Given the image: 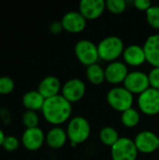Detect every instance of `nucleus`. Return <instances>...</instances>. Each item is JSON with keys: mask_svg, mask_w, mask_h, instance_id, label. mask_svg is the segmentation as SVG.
I'll use <instances>...</instances> for the list:
<instances>
[{"mask_svg": "<svg viewBox=\"0 0 159 160\" xmlns=\"http://www.w3.org/2000/svg\"><path fill=\"white\" fill-rule=\"evenodd\" d=\"M146 21L154 29H159V6H152L146 11Z\"/></svg>", "mask_w": 159, "mask_h": 160, "instance_id": "24", "label": "nucleus"}, {"mask_svg": "<svg viewBox=\"0 0 159 160\" xmlns=\"http://www.w3.org/2000/svg\"><path fill=\"white\" fill-rule=\"evenodd\" d=\"M45 137L43 130L40 128H25L22 135V144L23 147L31 152L37 151L41 148V146L45 142Z\"/></svg>", "mask_w": 159, "mask_h": 160, "instance_id": "12", "label": "nucleus"}, {"mask_svg": "<svg viewBox=\"0 0 159 160\" xmlns=\"http://www.w3.org/2000/svg\"><path fill=\"white\" fill-rule=\"evenodd\" d=\"M41 112L44 119L48 123L54 127H59L69 120L72 106L62 95H57L45 99Z\"/></svg>", "mask_w": 159, "mask_h": 160, "instance_id": "1", "label": "nucleus"}, {"mask_svg": "<svg viewBox=\"0 0 159 160\" xmlns=\"http://www.w3.org/2000/svg\"><path fill=\"white\" fill-rule=\"evenodd\" d=\"M66 131L70 143L77 145L88 140L91 134V127L86 118L75 116L69 119Z\"/></svg>", "mask_w": 159, "mask_h": 160, "instance_id": "3", "label": "nucleus"}, {"mask_svg": "<svg viewBox=\"0 0 159 160\" xmlns=\"http://www.w3.org/2000/svg\"><path fill=\"white\" fill-rule=\"evenodd\" d=\"M19 146H20V141L18 140V138L12 135L6 136L2 145V147L7 152H15L16 150H18Z\"/></svg>", "mask_w": 159, "mask_h": 160, "instance_id": "27", "label": "nucleus"}, {"mask_svg": "<svg viewBox=\"0 0 159 160\" xmlns=\"http://www.w3.org/2000/svg\"><path fill=\"white\" fill-rule=\"evenodd\" d=\"M124 63L131 67H139L146 62L143 47L138 44H131L125 48L123 52Z\"/></svg>", "mask_w": 159, "mask_h": 160, "instance_id": "15", "label": "nucleus"}, {"mask_svg": "<svg viewBox=\"0 0 159 160\" xmlns=\"http://www.w3.org/2000/svg\"><path fill=\"white\" fill-rule=\"evenodd\" d=\"M61 89L62 85L59 79L52 75L43 78L37 87V91L42 95L45 99L60 95L59 92L61 91Z\"/></svg>", "mask_w": 159, "mask_h": 160, "instance_id": "17", "label": "nucleus"}, {"mask_svg": "<svg viewBox=\"0 0 159 160\" xmlns=\"http://www.w3.org/2000/svg\"><path fill=\"white\" fill-rule=\"evenodd\" d=\"M150 87L159 90V68H153L148 73Z\"/></svg>", "mask_w": 159, "mask_h": 160, "instance_id": "28", "label": "nucleus"}, {"mask_svg": "<svg viewBox=\"0 0 159 160\" xmlns=\"http://www.w3.org/2000/svg\"><path fill=\"white\" fill-rule=\"evenodd\" d=\"M120 139L117 130L112 127H104L99 132V140L106 146H113Z\"/></svg>", "mask_w": 159, "mask_h": 160, "instance_id": "21", "label": "nucleus"}, {"mask_svg": "<svg viewBox=\"0 0 159 160\" xmlns=\"http://www.w3.org/2000/svg\"><path fill=\"white\" fill-rule=\"evenodd\" d=\"M133 5L137 9L141 11H145V12L153 6L152 2L149 0H134Z\"/></svg>", "mask_w": 159, "mask_h": 160, "instance_id": "29", "label": "nucleus"}, {"mask_svg": "<svg viewBox=\"0 0 159 160\" xmlns=\"http://www.w3.org/2000/svg\"><path fill=\"white\" fill-rule=\"evenodd\" d=\"M142 47L146 62L153 66V68H159V33L149 36Z\"/></svg>", "mask_w": 159, "mask_h": 160, "instance_id": "16", "label": "nucleus"}, {"mask_svg": "<svg viewBox=\"0 0 159 160\" xmlns=\"http://www.w3.org/2000/svg\"><path fill=\"white\" fill-rule=\"evenodd\" d=\"M105 70V81L110 84L118 85L124 83L128 72L127 66L121 61H113L107 65Z\"/></svg>", "mask_w": 159, "mask_h": 160, "instance_id": "11", "label": "nucleus"}, {"mask_svg": "<svg viewBox=\"0 0 159 160\" xmlns=\"http://www.w3.org/2000/svg\"><path fill=\"white\" fill-rule=\"evenodd\" d=\"M15 88V82L12 78L8 76L0 77V95H8L13 92Z\"/></svg>", "mask_w": 159, "mask_h": 160, "instance_id": "26", "label": "nucleus"}, {"mask_svg": "<svg viewBox=\"0 0 159 160\" xmlns=\"http://www.w3.org/2000/svg\"><path fill=\"white\" fill-rule=\"evenodd\" d=\"M158 150H159V141H158Z\"/></svg>", "mask_w": 159, "mask_h": 160, "instance_id": "32", "label": "nucleus"}, {"mask_svg": "<svg viewBox=\"0 0 159 160\" xmlns=\"http://www.w3.org/2000/svg\"><path fill=\"white\" fill-rule=\"evenodd\" d=\"M158 136L150 130L139 132L134 139L138 152L142 154H151L158 150Z\"/></svg>", "mask_w": 159, "mask_h": 160, "instance_id": "10", "label": "nucleus"}, {"mask_svg": "<svg viewBox=\"0 0 159 160\" xmlns=\"http://www.w3.org/2000/svg\"><path fill=\"white\" fill-rule=\"evenodd\" d=\"M63 29L68 33L77 34L82 32L86 27V19L79 11H68L61 20Z\"/></svg>", "mask_w": 159, "mask_h": 160, "instance_id": "14", "label": "nucleus"}, {"mask_svg": "<svg viewBox=\"0 0 159 160\" xmlns=\"http://www.w3.org/2000/svg\"><path fill=\"white\" fill-rule=\"evenodd\" d=\"M107 102L113 110L124 112L125 111L132 108L134 98L133 94L124 86H115L108 92Z\"/></svg>", "mask_w": 159, "mask_h": 160, "instance_id": "4", "label": "nucleus"}, {"mask_svg": "<svg viewBox=\"0 0 159 160\" xmlns=\"http://www.w3.org/2000/svg\"><path fill=\"white\" fill-rule=\"evenodd\" d=\"M138 106L140 111L149 116H154L159 113V90L148 88L146 91L139 95Z\"/></svg>", "mask_w": 159, "mask_h": 160, "instance_id": "7", "label": "nucleus"}, {"mask_svg": "<svg viewBox=\"0 0 159 160\" xmlns=\"http://www.w3.org/2000/svg\"><path fill=\"white\" fill-rule=\"evenodd\" d=\"M106 8L104 0H82L79 4V12L87 20L99 18Z\"/></svg>", "mask_w": 159, "mask_h": 160, "instance_id": "13", "label": "nucleus"}, {"mask_svg": "<svg viewBox=\"0 0 159 160\" xmlns=\"http://www.w3.org/2000/svg\"><path fill=\"white\" fill-rule=\"evenodd\" d=\"M22 105L27 111H41L45 102V98L37 90L26 92L22 97Z\"/></svg>", "mask_w": 159, "mask_h": 160, "instance_id": "19", "label": "nucleus"}, {"mask_svg": "<svg viewBox=\"0 0 159 160\" xmlns=\"http://www.w3.org/2000/svg\"><path fill=\"white\" fill-rule=\"evenodd\" d=\"M22 121L23 126L26 128H37L39 123V116L37 112L34 111H25L22 114Z\"/></svg>", "mask_w": 159, "mask_h": 160, "instance_id": "23", "label": "nucleus"}, {"mask_svg": "<svg viewBox=\"0 0 159 160\" xmlns=\"http://www.w3.org/2000/svg\"><path fill=\"white\" fill-rule=\"evenodd\" d=\"M63 25H62V22H59V21H55L51 23L50 25V32L56 35V34H60L62 31H63Z\"/></svg>", "mask_w": 159, "mask_h": 160, "instance_id": "30", "label": "nucleus"}, {"mask_svg": "<svg viewBox=\"0 0 159 160\" xmlns=\"http://www.w3.org/2000/svg\"><path fill=\"white\" fill-rule=\"evenodd\" d=\"M106 8L113 14H120L127 8V2L125 0H107Z\"/></svg>", "mask_w": 159, "mask_h": 160, "instance_id": "25", "label": "nucleus"}, {"mask_svg": "<svg viewBox=\"0 0 159 160\" xmlns=\"http://www.w3.org/2000/svg\"><path fill=\"white\" fill-rule=\"evenodd\" d=\"M138 154L139 152L134 140L127 137H121L111 147V157L112 160H136Z\"/></svg>", "mask_w": 159, "mask_h": 160, "instance_id": "6", "label": "nucleus"}, {"mask_svg": "<svg viewBox=\"0 0 159 160\" xmlns=\"http://www.w3.org/2000/svg\"><path fill=\"white\" fill-rule=\"evenodd\" d=\"M85 83L77 78L67 81L61 89V95L70 103L80 101L85 95Z\"/></svg>", "mask_w": 159, "mask_h": 160, "instance_id": "9", "label": "nucleus"}, {"mask_svg": "<svg viewBox=\"0 0 159 160\" xmlns=\"http://www.w3.org/2000/svg\"><path fill=\"white\" fill-rule=\"evenodd\" d=\"M124 87L133 95H141L150 88L148 74L140 70L129 72L124 82Z\"/></svg>", "mask_w": 159, "mask_h": 160, "instance_id": "8", "label": "nucleus"}, {"mask_svg": "<svg viewBox=\"0 0 159 160\" xmlns=\"http://www.w3.org/2000/svg\"><path fill=\"white\" fill-rule=\"evenodd\" d=\"M125 45L121 38L117 36H109L104 38L97 44V51L99 58L106 62L117 61L123 55Z\"/></svg>", "mask_w": 159, "mask_h": 160, "instance_id": "2", "label": "nucleus"}, {"mask_svg": "<svg viewBox=\"0 0 159 160\" xmlns=\"http://www.w3.org/2000/svg\"><path fill=\"white\" fill-rule=\"evenodd\" d=\"M74 52L79 62L86 67L97 64L99 59L97 45L88 39L79 40L75 44Z\"/></svg>", "mask_w": 159, "mask_h": 160, "instance_id": "5", "label": "nucleus"}, {"mask_svg": "<svg viewBox=\"0 0 159 160\" xmlns=\"http://www.w3.org/2000/svg\"><path fill=\"white\" fill-rule=\"evenodd\" d=\"M141 121V114L139 111L134 108H130L121 114V122L123 126L128 128H135Z\"/></svg>", "mask_w": 159, "mask_h": 160, "instance_id": "22", "label": "nucleus"}, {"mask_svg": "<svg viewBox=\"0 0 159 160\" xmlns=\"http://www.w3.org/2000/svg\"><path fill=\"white\" fill-rule=\"evenodd\" d=\"M67 131L60 127L52 128L46 134L45 142L52 149L62 148L67 141Z\"/></svg>", "mask_w": 159, "mask_h": 160, "instance_id": "18", "label": "nucleus"}, {"mask_svg": "<svg viewBox=\"0 0 159 160\" xmlns=\"http://www.w3.org/2000/svg\"><path fill=\"white\" fill-rule=\"evenodd\" d=\"M6 136H5V133L4 131L0 128V147L3 145V142H4V140H5Z\"/></svg>", "mask_w": 159, "mask_h": 160, "instance_id": "31", "label": "nucleus"}, {"mask_svg": "<svg viewBox=\"0 0 159 160\" xmlns=\"http://www.w3.org/2000/svg\"><path fill=\"white\" fill-rule=\"evenodd\" d=\"M86 77L92 84L99 85L105 81V70L97 63L91 65L86 68Z\"/></svg>", "mask_w": 159, "mask_h": 160, "instance_id": "20", "label": "nucleus"}]
</instances>
